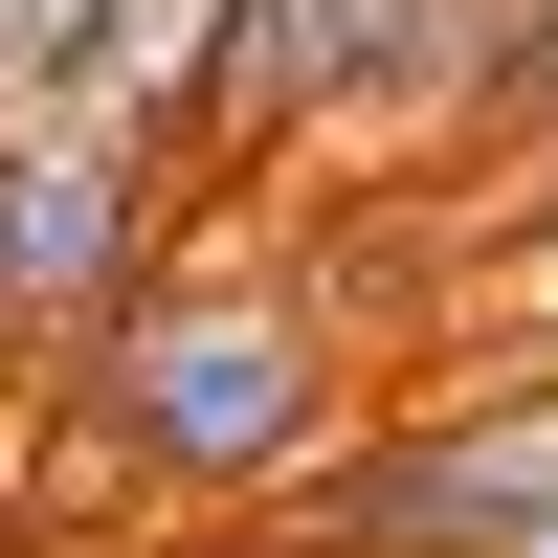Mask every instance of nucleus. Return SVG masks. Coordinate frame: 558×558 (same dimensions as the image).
I'll use <instances>...</instances> for the list:
<instances>
[{
	"label": "nucleus",
	"instance_id": "f257e3e1",
	"mask_svg": "<svg viewBox=\"0 0 558 558\" xmlns=\"http://www.w3.org/2000/svg\"><path fill=\"white\" fill-rule=\"evenodd\" d=\"M68 402H89V447L134 492H268V470L336 447V313L291 268H157L68 357Z\"/></svg>",
	"mask_w": 558,
	"mask_h": 558
},
{
	"label": "nucleus",
	"instance_id": "f03ea898",
	"mask_svg": "<svg viewBox=\"0 0 558 558\" xmlns=\"http://www.w3.org/2000/svg\"><path fill=\"white\" fill-rule=\"evenodd\" d=\"M157 223H179V134L89 112V89H23L0 112V357H89L157 291Z\"/></svg>",
	"mask_w": 558,
	"mask_h": 558
},
{
	"label": "nucleus",
	"instance_id": "7ed1b4c3",
	"mask_svg": "<svg viewBox=\"0 0 558 558\" xmlns=\"http://www.w3.org/2000/svg\"><path fill=\"white\" fill-rule=\"evenodd\" d=\"M514 514H558V357L470 402H402L336 492H313V558H492Z\"/></svg>",
	"mask_w": 558,
	"mask_h": 558
},
{
	"label": "nucleus",
	"instance_id": "20e7f679",
	"mask_svg": "<svg viewBox=\"0 0 558 558\" xmlns=\"http://www.w3.org/2000/svg\"><path fill=\"white\" fill-rule=\"evenodd\" d=\"M380 23H402V0H223L202 112H179V134H223V157H291V134H336V112H357V68H380Z\"/></svg>",
	"mask_w": 558,
	"mask_h": 558
},
{
	"label": "nucleus",
	"instance_id": "39448f33",
	"mask_svg": "<svg viewBox=\"0 0 558 558\" xmlns=\"http://www.w3.org/2000/svg\"><path fill=\"white\" fill-rule=\"evenodd\" d=\"M514 68H536V0H402L336 134H492V112H514Z\"/></svg>",
	"mask_w": 558,
	"mask_h": 558
},
{
	"label": "nucleus",
	"instance_id": "423d86ee",
	"mask_svg": "<svg viewBox=\"0 0 558 558\" xmlns=\"http://www.w3.org/2000/svg\"><path fill=\"white\" fill-rule=\"evenodd\" d=\"M89 23H112V0H0V112H23V89H68Z\"/></svg>",
	"mask_w": 558,
	"mask_h": 558
},
{
	"label": "nucleus",
	"instance_id": "0eeeda50",
	"mask_svg": "<svg viewBox=\"0 0 558 558\" xmlns=\"http://www.w3.org/2000/svg\"><path fill=\"white\" fill-rule=\"evenodd\" d=\"M514 112H536V134H558V0H536V68H514Z\"/></svg>",
	"mask_w": 558,
	"mask_h": 558
},
{
	"label": "nucleus",
	"instance_id": "6e6552de",
	"mask_svg": "<svg viewBox=\"0 0 558 558\" xmlns=\"http://www.w3.org/2000/svg\"><path fill=\"white\" fill-rule=\"evenodd\" d=\"M492 558H558V514H514V536H492Z\"/></svg>",
	"mask_w": 558,
	"mask_h": 558
}]
</instances>
